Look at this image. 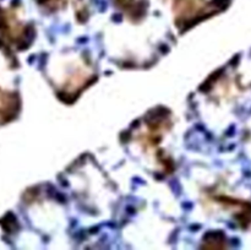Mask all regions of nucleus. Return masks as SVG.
<instances>
[{
  "label": "nucleus",
  "mask_w": 251,
  "mask_h": 250,
  "mask_svg": "<svg viewBox=\"0 0 251 250\" xmlns=\"http://www.w3.org/2000/svg\"><path fill=\"white\" fill-rule=\"evenodd\" d=\"M19 112V98L15 93L0 88V124L10 122Z\"/></svg>",
  "instance_id": "2"
},
{
  "label": "nucleus",
  "mask_w": 251,
  "mask_h": 250,
  "mask_svg": "<svg viewBox=\"0 0 251 250\" xmlns=\"http://www.w3.org/2000/svg\"><path fill=\"white\" fill-rule=\"evenodd\" d=\"M27 27L24 26L19 20L14 19V17L9 16V15H4L0 16V38L11 46L15 44H20L27 39L26 36Z\"/></svg>",
  "instance_id": "1"
}]
</instances>
